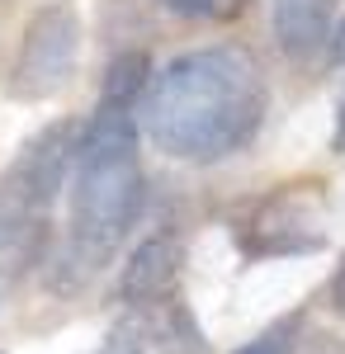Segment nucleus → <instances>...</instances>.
<instances>
[{
    "label": "nucleus",
    "mask_w": 345,
    "mask_h": 354,
    "mask_svg": "<svg viewBox=\"0 0 345 354\" xmlns=\"http://www.w3.org/2000/svg\"><path fill=\"white\" fill-rule=\"evenodd\" d=\"M265 118V76L241 48L175 57L147 90V137L166 156L213 165L241 151Z\"/></svg>",
    "instance_id": "obj_1"
},
{
    "label": "nucleus",
    "mask_w": 345,
    "mask_h": 354,
    "mask_svg": "<svg viewBox=\"0 0 345 354\" xmlns=\"http://www.w3.org/2000/svg\"><path fill=\"white\" fill-rule=\"evenodd\" d=\"M142 151L128 113L100 109L80 133L71 165V250L85 270H100L142 213Z\"/></svg>",
    "instance_id": "obj_2"
},
{
    "label": "nucleus",
    "mask_w": 345,
    "mask_h": 354,
    "mask_svg": "<svg viewBox=\"0 0 345 354\" xmlns=\"http://www.w3.org/2000/svg\"><path fill=\"white\" fill-rule=\"evenodd\" d=\"M80 57V15L67 0H48L33 10L19 38V53L10 66V95L24 104H43L67 90Z\"/></svg>",
    "instance_id": "obj_3"
},
{
    "label": "nucleus",
    "mask_w": 345,
    "mask_h": 354,
    "mask_svg": "<svg viewBox=\"0 0 345 354\" xmlns=\"http://www.w3.org/2000/svg\"><path fill=\"white\" fill-rule=\"evenodd\" d=\"M76 147H80L76 128H71V123H53V128H43V133L15 156V165L5 170V180L19 194H28V198L48 213L57 203V194H62V185H67V170L76 165Z\"/></svg>",
    "instance_id": "obj_4"
},
{
    "label": "nucleus",
    "mask_w": 345,
    "mask_h": 354,
    "mask_svg": "<svg viewBox=\"0 0 345 354\" xmlns=\"http://www.w3.org/2000/svg\"><path fill=\"white\" fill-rule=\"evenodd\" d=\"M180 270H185V241L175 232H157V236H147L128 255L118 293H123L128 307L166 302V298H175V288H180Z\"/></svg>",
    "instance_id": "obj_5"
},
{
    "label": "nucleus",
    "mask_w": 345,
    "mask_h": 354,
    "mask_svg": "<svg viewBox=\"0 0 345 354\" xmlns=\"http://www.w3.org/2000/svg\"><path fill=\"white\" fill-rule=\"evenodd\" d=\"M43 227H48V213L0 175V279H15L24 265L38 260Z\"/></svg>",
    "instance_id": "obj_6"
},
{
    "label": "nucleus",
    "mask_w": 345,
    "mask_h": 354,
    "mask_svg": "<svg viewBox=\"0 0 345 354\" xmlns=\"http://www.w3.org/2000/svg\"><path fill=\"white\" fill-rule=\"evenodd\" d=\"M321 232L312 218H303V208H293V194H274L265 208H256V222L246 232L251 255H298V250H317Z\"/></svg>",
    "instance_id": "obj_7"
},
{
    "label": "nucleus",
    "mask_w": 345,
    "mask_h": 354,
    "mask_svg": "<svg viewBox=\"0 0 345 354\" xmlns=\"http://www.w3.org/2000/svg\"><path fill=\"white\" fill-rule=\"evenodd\" d=\"M331 15L336 0H274V38L293 57L317 53L331 38Z\"/></svg>",
    "instance_id": "obj_8"
},
{
    "label": "nucleus",
    "mask_w": 345,
    "mask_h": 354,
    "mask_svg": "<svg viewBox=\"0 0 345 354\" xmlns=\"http://www.w3.org/2000/svg\"><path fill=\"white\" fill-rule=\"evenodd\" d=\"M152 57L147 53H118L105 71V85H100V109H118L128 113L152 90Z\"/></svg>",
    "instance_id": "obj_9"
},
{
    "label": "nucleus",
    "mask_w": 345,
    "mask_h": 354,
    "mask_svg": "<svg viewBox=\"0 0 345 354\" xmlns=\"http://www.w3.org/2000/svg\"><path fill=\"white\" fill-rule=\"evenodd\" d=\"M293 335H298V322H279V326L260 330L256 340H246V345H241V350H232V354H284Z\"/></svg>",
    "instance_id": "obj_10"
},
{
    "label": "nucleus",
    "mask_w": 345,
    "mask_h": 354,
    "mask_svg": "<svg viewBox=\"0 0 345 354\" xmlns=\"http://www.w3.org/2000/svg\"><path fill=\"white\" fill-rule=\"evenodd\" d=\"M284 354H341V345H336V335H326V330H308L303 340L293 335Z\"/></svg>",
    "instance_id": "obj_11"
},
{
    "label": "nucleus",
    "mask_w": 345,
    "mask_h": 354,
    "mask_svg": "<svg viewBox=\"0 0 345 354\" xmlns=\"http://www.w3.org/2000/svg\"><path fill=\"white\" fill-rule=\"evenodd\" d=\"M326 62H331V66H345V15L336 19L331 38H326Z\"/></svg>",
    "instance_id": "obj_12"
},
{
    "label": "nucleus",
    "mask_w": 345,
    "mask_h": 354,
    "mask_svg": "<svg viewBox=\"0 0 345 354\" xmlns=\"http://www.w3.org/2000/svg\"><path fill=\"white\" fill-rule=\"evenodd\" d=\"M170 15H185V19H199V15H209L213 0H161Z\"/></svg>",
    "instance_id": "obj_13"
},
{
    "label": "nucleus",
    "mask_w": 345,
    "mask_h": 354,
    "mask_svg": "<svg viewBox=\"0 0 345 354\" xmlns=\"http://www.w3.org/2000/svg\"><path fill=\"white\" fill-rule=\"evenodd\" d=\"M251 10V0H213V19H237V15H246Z\"/></svg>",
    "instance_id": "obj_14"
},
{
    "label": "nucleus",
    "mask_w": 345,
    "mask_h": 354,
    "mask_svg": "<svg viewBox=\"0 0 345 354\" xmlns=\"http://www.w3.org/2000/svg\"><path fill=\"white\" fill-rule=\"evenodd\" d=\"M331 147L345 156V104H341V123H336V137H331Z\"/></svg>",
    "instance_id": "obj_15"
}]
</instances>
